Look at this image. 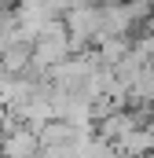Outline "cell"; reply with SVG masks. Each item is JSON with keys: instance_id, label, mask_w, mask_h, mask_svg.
Listing matches in <instances>:
<instances>
[{"instance_id": "obj_1", "label": "cell", "mask_w": 154, "mask_h": 158, "mask_svg": "<svg viewBox=\"0 0 154 158\" xmlns=\"http://www.w3.org/2000/svg\"><path fill=\"white\" fill-rule=\"evenodd\" d=\"M0 147H4V151H37V136H33V132H18V136L4 140Z\"/></svg>"}, {"instance_id": "obj_2", "label": "cell", "mask_w": 154, "mask_h": 158, "mask_svg": "<svg viewBox=\"0 0 154 158\" xmlns=\"http://www.w3.org/2000/svg\"><path fill=\"white\" fill-rule=\"evenodd\" d=\"M151 40H154V15H151Z\"/></svg>"}]
</instances>
